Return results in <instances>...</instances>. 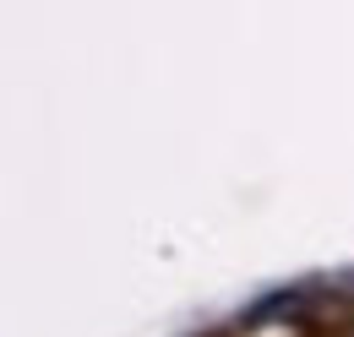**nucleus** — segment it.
<instances>
[]
</instances>
